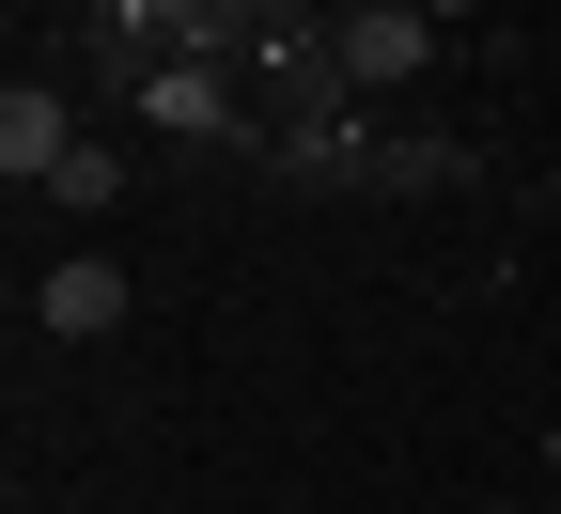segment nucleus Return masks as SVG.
Masks as SVG:
<instances>
[{
  "label": "nucleus",
  "instance_id": "obj_1",
  "mask_svg": "<svg viewBox=\"0 0 561 514\" xmlns=\"http://www.w3.org/2000/svg\"><path fill=\"white\" fill-rule=\"evenodd\" d=\"M32 328H47V343H110V328H125V265H110V250L47 265V281H32Z\"/></svg>",
  "mask_w": 561,
  "mask_h": 514
},
{
  "label": "nucleus",
  "instance_id": "obj_2",
  "mask_svg": "<svg viewBox=\"0 0 561 514\" xmlns=\"http://www.w3.org/2000/svg\"><path fill=\"white\" fill-rule=\"evenodd\" d=\"M421 47H437V32H421V0H390V16H343V32H328L343 94H375V79H421Z\"/></svg>",
  "mask_w": 561,
  "mask_h": 514
},
{
  "label": "nucleus",
  "instance_id": "obj_3",
  "mask_svg": "<svg viewBox=\"0 0 561 514\" xmlns=\"http://www.w3.org/2000/svg\"><path fill=\"white\" fill-rule=\"evenodd\" d=\"M62 157H79V125H62V94H32V79H16V94H0V172H16V187H47Z\"/></svg>",
  "mask_w": 561,
  "mask_h": 514
},
{
  "label": "nucleus",
  "instance_id": "obj_4",
  "mask_svg": "<svg viewBox=\"0 0 561 514\" xmlns=\"http://www.w3.org/2000/svg\"><path fill=\"white\" fill-rule=\"evenodd\" d=\"M140 125H157V140H219V125H234V94L203 79V62H140Z\"/></svg>",
  "mask_w": 561,
  "mask_h": 514
},
{
  "label": "nucleus",
  "instance_id": "obj_5",
  "mask_svg": "<svg viewBox=\"0 0 561 514\" xmlns=\"http://www.w3.org/2000/svg\"><path fill=\"white\" fill-rule=\"evenodd\" d=\"M47 203H79V218H110V203H125V157H110V140H79V157L47 172Z\"/></svg>",
  "mask_w": 561,
  "mask_h": 514
},
{
  "label": "nucleus",
  "instance_id": "obj_6",
  "mask_svg": "<svg viewBox=\"0 0 561 514\" xmlns=\"http://www.w3.org/2000/svg\"><path fill=\"white\" fill-rule=\"evenodd\" d=\"M468 514H500V499H468Z\"/></svg>",
  "mask_w": 561,
  "mask_h": 514
}]
</instances>
